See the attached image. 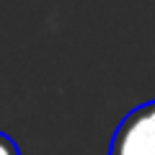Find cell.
<instances>
[{"instance_id":"cell-1","label":"cell","mask_w":155,"mask_h":155,"mask_svg":"<svg viewBox=\"0 0 155 155\" xmlns=\"http://www.w3.org/2000/svg\"><path fill=\"white\" fill-rule=\"evenodd\" d=\"M109 155H155V101L140 104L119 122Z\"/></svg>"},{"instance_id":"cell-2","label":"cell","mask_w":155,"mask_h":155,"mask_svg":"<svg viewBox=\"0 0 155 155\" xmlns=\"http://www.w3.org/2000/svg\"><path fill=\"white\" fill-rule=\"evenodd\" d=\"M0 155H21L18 145L13 142L11 137H8L5 132H0Z\"/></svg>"}]
</instances>
